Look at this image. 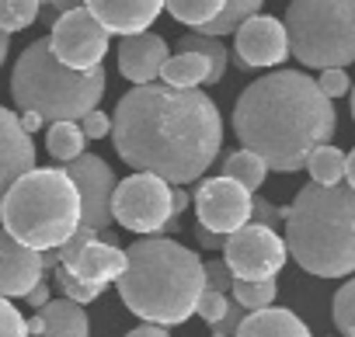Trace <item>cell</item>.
Masks as SVG:
<instances>
[{"label":"cell","mask_w":355,"mask_h":337,"mask_svg":"<svg viewBox=\"0 0 355 337\" xmlns=\"http://www.w3.org/2000/svg\"><path fill=\"white\" fill-rule=\"evenodd\" d=\"M115 153L139 174L189 185L209 171L223 146V118L199 87L143 84L122 94L112 115Z\"/></svg>","instance_id":"6da1fadb"},{"label":"cell","mask_w":355,"mask_h":337,"mask_svg":"<svg viewBox=\"0 0 355 337\" xmlns=\"http://www.w3.org/2000/svg\"><path fill=\"white\" fill-rule=\"evenodd\" d=\"M338 129L331 98L300 70H275L251 80L234 104V132L268 171L293 174Z\"/></svg>","instance_id":"7a4b0ae2"},{"label":"cell","mask_w":355,"mask_h":337,"mask_svg":"<svg viewBox=\"0 0 355 337\" xmlns=\"http://www.w3.org/2000/svg\"><path fill=\"white\" fill-rule=\"evenodd\" d=\"M115 285L129 313L153 327H174L196 313L206 292V264L185 244L143 237L125 251V271Z\"/></svg>","instance_id":"3957f363"},{"label":"cell","mask_w":355,"mask_h":337,"mask_svg":"<svg viewBox=\"0 0 355 337\" xmlns=\"http://www.w3.org/2000/svg\"><path fill=\"white\" fill-rule=\"evenodd\" d=\"M279 212L286 223L289 257L303 271L317 278H341L355 271V188L310 181Z\"/></svg>","instance_id":"277c9868"},{"label":"cell","mask_w":355,"mask_h":337,"mask_svg":"<svg viewBox=\"0 0 355 337\" xmlns=\"http://www.w3.org/2000/svg\"><path fill=\"white\" fill-rule=\"evenodd\" d=\"M108 73L105 66L94 70H70L53 56L49 35L35 39L11 70V98L21 111L42 115V122H80L98 108L105 98Z\"/></svg>","instance_id":"5b68a950"},{"label":"cell","mask_w":355,"mask_h":337,"mask_svg":"<svg viewBox=\"0 0 355 337\" xmlns=\"http://www.w3.org/2000/svg\"><path fill=\"white\" fill-rule=\"evenodd\" d=\"M0 219L25 247L60 251L80 226V192L63 167H35L8 192Z\"/></svg>","instance_id":"8992f818"},{"label":"cell","mask_w":355,"mask_h":337,"mask_svg":"<svg viewBox=\"0 0 355 337\" xmlns=\"http://www.w3.org/2000/svg\"><path fill=\"white\" fill-rule=\"evenodd\" d=\"M289 53L310 70H345L355 63V0H289Z\"/></svg>","instance_id":"52a82bcc"},{"label":"cell","mask_w":355,"mask_h":337,"mask_svg":"<svg viewBox=\"0 0 355 337\" xmlns=\"http://www.w3.org/2000/svg\"><path fill=\"white\" fill-rule=\"evenodd\" d=\"M112 219L129 233H157L174 219V188L157 174H129L112 199Z\"/></svg>","instance_id":"ba28073f"},{"label":"cell","mask_w":355,"mask_h":337,"mask_svg":"<svg viewBox=\"0 0 355 337\" xmlns=\"http://www.w3.org/2000/svg\"><path fill=\"white\" fill-rule=\"evenodd\" d=\"M223 261H227L234 282H268V278H275V271L286 268L289 247L275 230L248 223L244 230L227 237Z\"/></svg>","instance_id":"9c48e42d"},{"label":"cell","mask_w":355,"mask_h":337,"mask_svg":"<svg viewBox=\"0 0 355 337\" xmlns=\"http://www.w3.org/2000/svg\"><path fill=\"white\" fill-rule=\"evenodd\" d=\"M49 46H53V56L70 66V70H94L105 63V53H108V32L101 28V21L80 4L67 15H60L53 21V32H49Z\"/></svg>","instance_id":"30bf717a"},{"label":"cell","mask_w":355,"mask_h":337,"mask_svg":"<svg viewBox=\"0 0 355 337\" xmlns=\"http://www.w3.org/2000/svg\"><path fill=\"white\" fill-rule=\"evenodd\" d=\"M63 171L73 178L77 192H80V233L94 237L101 230H108L112 223V199H115V171L94 153H84L77 160H70Z\"/></svg>","instance_id":"8fae6325"},{"label":"cell","mask_w":355,"mask_h":337,"mask_svg":"<svg viewBox=\"0 0 355 337\" xmlns=\"http://www.w3.org/2000/svg\"><path fill=\"white\" fill-rule=\"evenodd\" d=\"M251 212H254V195L230 181V178H209L196 188V216H199V226L220 233V237H230L237 230H244L251 223Z\"/></svg>","instance_id":"7c38bea8"},{"label":"cell","mask_w":355,"mask_h":337,"mask_svg":"<svg viewBox=\"0 0 355 337\" xmlns=\"http://www.w3.org/2000/svg\"><path fill=\"white\" fill-rule=\"evenodd\" d=\"M60 264L56 268H67L73 278L87 282V285H108V282H119L122 271H125V251L115 247V237H87V233H73L60 251Z\"/></svg>","instance_id":"4fadbf2b"},{"label":"cell","mask_w":355,"mask_h":337,"mask_svg":"<svg viewBox=\"0 0 355 337\" xmlns=\"http://www.w3.org/2000/svg\"><path fill=\"white\" fill-rule=\"evenodd\" d=\"M234 53L244 70H265L279 66L289 56V35L286 25L272 15H254L234 32Z\"/></svg>","instance_id":"5bb4252c"},{"label":"cell","mask_w":355,"mask_h":337,"mask_svg":"<svg viewBox=\"0 0 355 337\" xmlns=\"http://www.w3.org/2000/svg\"><path fill=\"white\" fill-rule=\"evenodd\" d=\"M46 261L42 251L25 247L0 226V295L4 299H25L42 282Z\"/></svg>","instance_id":"9a60e30c"},{"label":"cell","mask_w":355,"mask_h":337,"mask_svg":"<svg viewBox=\"0 0 355 337\" xmlns=\"http://www.w3.org/2000/svg\"><path fill=\"white\" fill-rule=\"evenodd\" d=\"M28 171H35V143L21 129V118L0 104V206Z\"/></svg>","instance_id":"2e32d148"},{"label":"cell","mask_w":355,"mask_h":337,"mask_svg":"<svg viewBox=\"0 0 355 337\" xmlns=\"http://www.w3.org/2000/svg\"><path fill=\"white\" fill-rule=\"evenodd\" d=\"M84 8L101 21L108 35H143L160 18L164 0H84Z\"/></svg>","instance_id":"e0dca14e"},{"label":"cell","mask_w":355,"mask_h":337,"mask_svg":"<svg viewBox=\"0 0 355 337\" xmlns=\"http://www.w3.org/2000/svg\"><path fill=\"white\" fill-rule=\"evenodd\" d=\"M167 42L164 35L157 32H143V35H129L122 39L119 46V73L132 84V87H143V84H153L167 63Z\"/></svg>","instance_id":"ac0fdd59"},{"label":"cell","mask_w":355,"mask_h":337,"mask_svg":"<svg viewBox=\"0 0 355 337\" xmlns=\"http://www.w3.org/2000/svg\"><path fill=\"white\" fill-rule=\"evenodd\" d=\"M234 337H310V327L293 313V309H258V313H248L237 327Z\"/></svg>","instance_id":"d6986e66"},{"label":"cell","mask_w":355,"mask_h":337,"mask_svg":"<svg viewBox=\"0 0 355 337\" xmlns=\"http://www.w3.org/2000/svg\"><path fill=\"white\" fill-rule=\"evenodd\" d=\"M39 316H42L39 337H91V320L84 306L73 299H49V306H42Z\"/></svg>","instance_id":"ffe728a7"},{"label":"cell","mask_w":355,"mask_h":337,"mask_svg":"<svg viewBox=\"0 0 355 337\" xmlns=\"http://www.w3.org/2000/svg\"><path fill=\"white\" fill-rule=\"evenodd\" d=\"M160 80H164L167 87L192 91V87H199V84L209 80V63H206V56H199V53H178V56H171V60L164 63Z\"/></svg>","instance_id":"44dd1931"},{"label":"cell","mask_w":355,"mask_h":337,"mask_svg":"<svg viewBox=\"0 0 355 337\" xmlns=\"http://www.w3.org/2000/svg\"><path fill=\"white\" fill-rule=\"evenodd\" d=\"M265 174H268V163H265L258 153L244 149V146L223 160V178H230V181L244 185L248 192L261 188V185H265Z\"/></svg>","instance_id":"7402d4cb"},{"label":"cell","mask_w":355,"mask_h":337,"mask_svg":"<svg viewBox=\"0 0 355 337\" xmlns=\"http://www.w3.org/2000/svg\"><path fill=\"white\" fill-rule=\"evenodd\" d=\"M164 8L174 21H182L189 28H206L209 21H216L227 8V0H164Z\"/></svg>","instance_id":"603a6c76"},{"label":"cell","mask_w":355,"mask_h":337,"mask_svg":"<svg viewBox=\"0 0 355 337\" xmlns=\"http://www.w3.org/2000/svg\"><path fill=\"white\" fill-rule=\"evenodd\" d=\"M84 143L87 136L80 132L77 122H53L49 132H46V149L53 160H63V167L77 156H84Z\"/></svg>","instance_id":"cb8c5ba5"},{"label":"cell","mask_w":355,"mask_h":337,"mask_svg":"<svg viewBox=\"0 0 355 337\" xmlns=\"http://www.w3.org/2000/svg\"><path fill=\"white\" fill-rule=\"evenodd\" d=\"M178 49H182V53H199V56H206V63H209V80H206V84H220V80H223L230 53H227V46H223L220 39H209V35L192 32V35H182V39H178Z\"/></svg>","instance_id":"d4e9b609"},{"label":"cell","mask_w":355,"mask_h":337,"mask_svg":"<svg viewBox=\"0 0 355 337\" xmlns=\"http://www.w3.org/2000/svg\"><path fill=\"white\" fill-rule=\"evenodd\" d=\"M345 167H348V153H341L338 146H317L306 160V171L313 178V185H341L345 181Z\"/></svg>","instance_id":"484cf974"},{"label":"cell","mask_w":355,"mask_h":337,"mask_svg":"<svg viewBox=\"0 0 355 337\" xmlns=\"http://www.w3.org/2000/svg\"><path fill=\"white\" fill-rule=\"evenodd\" d=\"M261 4H265V0H227L223 15H220L216 21H209L206 28H199V35L220 39V35H227V32H237V28L248 21V18L261 15Z\"/></svg>","instance_id":"4316f807"},{"label":"cell","mask_w":355,"mask_h":337,"mask_svg":"<svg viewBox=\"0 0 355 337\" xmlns=\"http://www.w3.org/2000/svg\"><path fill=\"white\" fill-rule=\"evenodd\" d=\"M39 11H42L39 0H0V28L8 35H15V32L35 25Z\"/></svg>","instance_id":"83f0119b"},{"label":"cell","mask_w":355,"mask_h":337,"mask_svg":"<svg viewBox=\"0 0 355 337\" xmlns=\"http://www.w3.org/2000/svg\"><path fill=\"white\" fill-rule=\"evenodd\" d=\"M275 278H268V282H234V302L241 306V309H251V313H258V309H268L272 306V299H275Z\"/></svg>","instance_id":"f1b7e54d"},{"label":"cell","mask_w":355,"mask_h":337,"mask_svg":"<svg viewBox=\"0 0 355 337\" xmlns=\"http://www.w3.org/2000/svg\"><path fill=\"white\" fill-rule=\"evenodd\" d=\"M331 316H334V327H338L345 337H355V278L338 289L334 306H331Z\"/></svg>","instance_id":"f546056e"},{"label":"cell","mask_w":355,"mask_h":337,"mask_svg":"<svg viewBox=\"0 0 355 337\" xmlns=\"http://www.w3.org/2000/svg\"><path fill=\"white\" fill-rule=\"evenodd\" d=\"M56 285L63 289V299H73V302H91V299H98L105 289L101 285H87V282H80V278H73L67 268H56Z\"/></svg>","instance_id":"4dcf8cb0"},{"label":"cell","mask_w":355,"mask_h":337,"mask_svg":"<svg viewBox=\"0 0 355 337\" xmlns=\"http://www.w3.org/2000/svg\"><path fill=\"white\" fill-rule=\"evenodd\" d=\"M196 313H199L209 327H216V323H223V316L230 313V299H227L223 292H216V289H206L202 299H199V306H196Z\"/></svg>","instance_id":"1f68e13d"},{"label":"cell","mask_w":355,"mask_h":337,"mask_svg":"<svg viewBox=\"0 0 355 337\" xmlns=\"http://www.w3.org/2000/svg\"><path fill=\"white\" fill-rule=\"evenodd\" d=\"M0 337H32L28 334V320L15 309L11 299L0 295Z\"/></svg>","instance_id":"d6a6232c"},{"label":"cell","mask_w":355,"mask_h":337,"mask_svg":"<svg viewBox=\"0 0 355 337\" xmlns=\"http://www.w3.org/2000/svg\"><path fill=\"white\" fill-rule=\"evenodd\" d=\"M317 87L334 101V98H345V94L352 91V80H348V73H345V70H320Z\"/></svg>","instance_id":"836d02e7"},{"label":"cell","mask_w":355,"mask_h":337,"mask_svg":"<svg viewBox=\"0 0 355 337\" xmlns=\"http://www.w3.org/2000/svg\"><path fill=\"white\" fill-rule=\"evenodd\" d=\"M206 289H216V292H234V275H230V268H227V261H209L206 264Z\"/></svg>","instance_id":"e575fe53"},{"label":"cell","mask_w":355,"mask_h":337,"mask_svg":"<svg viewBox=\"0 0 355 337\" xmlns=\"http://www.w3.org/2000/svg\"><path fill=\"white\" fill-rule=\"evenodd\" d=\"M77 125H80V132H84L87 139H105V136H112V118H108L105 111H98V108H94L91 115H84Z\"/></svg>","instance_id":"d590c367"},{"label":"cell","mask_w":355,"mask_h":337,"mask_svg":"<svg viewBox=\"0 0 355 337\" xmlns=\"http://www.w3.org/2000/svg\"><path fill=\"white\" fill-rule=\"evenodd\" d=\"M251 223H258V226H268V230H275V226L282 223V212H279V206H272L268 199L254 195V212H251Z\"/></svg>","instance_id":"8d00e7d4"},{"label":"cell","mask_w":355,"mask_h":337,"mask_svg":"<svg viewBox=\"0 0 355 337\" xmlns=\"http://www.w3.org/2000/svg\"><path fill=\"white\" fill-rule=\"evenodd\" d=\"M196 240H199L206 251H223V244H227V237H220V233H213V230H206V226H196Z\"/></svg>","instance_id":"74e56055"},{"label":"cell","mask_w":355,"mask_h":337,"mask_svg":"<svg viewBox=\"0 0 355 337\" xmlns=\"http://www.w3.org/2000/svg\"><path fill=\"white\" fill-rule=\"evenodd\" d=\"M25 302H28V306H35V309L49 306V285H46V282H39V285H35V289L25 295Z\"/></svg>","instance_id":"f35d334b"},{"label":"cell","mask_w":355,"mask_h":337,"mask_svg":"<svg viewBox=\"0 0 355 337\" xmlns=\"http://www.w3.org/2000/svg\"><path fill=\"white\" fill-rule=\"evenodd\" d=\"M18 118H21V129H25L28 136H32V132H39V129L46 125V122H42V115H35V111H21Z\"/></svg>","instance_id":"ab89813d"},{"label":"cell","mask_w":355,"mask_h":337,"mask_svg":"<svg viewBox=\"0 0 355 337\" xmlns=\"http://www.w3.org/2000/svg\"><path fill=\"white\" fill-rule=\"evenodd\" d=\"M125 337H171L164 327H153V323H146V327H136V330H129Z\"/></svg>","instance_id":"60d3db41"},{"label":"cell","mask_w":355,"mask_h":337,"mask_svg":"<svg viewBox=\"0 0 355 337\" xmlns=\"http://www.w3.org/2000/svg\"><path fill=\"white\" fill-rule=\"evenodd\" d=\"M185 209H189V192L178 188V192H174V216H182Z\"/></svg>","instance_id":"b9f144b4"},{"label":"cell","mask_w":355,"mask_h":337,"mask_svg":"<svg viewBox=\"0 0 355 337\" xmlns=\"http://www.w3.org/2000/svg\"><path fill=\"white\" fill-rule=\"evenodd\" d=\"M80 4H84V0H56V4H53V11H56V18H60V15H67V11L80 8Z\"/></svg>","instance_id":"7bdbcfd3"},{"label":"cell","mask_w":355,"mask_h":337,"mask_svg":"<svg viewBox=\"0 0 355 337\" xmlns=\"http://www.w3.org/2000/svg\"><path fill=\"white\" fill-rule=\"evenodd\" d=\"M345 181H348V188H355V149L348 153V167H345Z\"/></svg>","instance_id":"ee69618b"},{"label":"cell","mask_w":355,"mask_h":337,"mask_svg":"<svg viewBox=\"0 0 355 337\" xmlns=\"http://www.w3.org/2000/svg\"><path fill=\"white\" fill-rule=\"evenodd\" d=\"M8 49H11V35L0 28V66H4V60H8Z\"/></svg>","instance_id":"f6af8a7d"},{"label":"cell","mask_w":355,"mask_h":337,"mask_svg":"<svg viewBox=\"0 0 355 337\" xmlns=\"http://www.w3.org/2000/svg\"><path fill=\"white\" fill-rule=\"evenodd\" d=\"M28 334H35V337L42 334V316H39V313H35V316L28 320Z\"/></svg>","instance_id":"bcb514c9"},{"label":"cell","mask_w":355,"mask_h":337,"mask_svg":"<svg viewBox=\"0 0 355 337\" xmlns=\"http://www.w3.org/2000/svg\"><path fill=\"white\" fill-rule=\"evenodd\" d=\"M39 4H42V8H53V4H56V0H39Z\"/></svg>","instance_id":"7dc6e473"},{"label":"cell","mask_w":355,"mask_h":337,"mask_svg":"<svg viewBox=\"0 0 355 337\" xmlns=\"http://www.w3.org/2000/svg\"><path fill=\"white\" fill-rule=\"evenodd\" d=\"M352 118H355V91H352Z\"/></svg>","instance_id":"c3c4849f"},{"label":"cell","mask_w":355,"mask_h":337,"mask_svg":"<svg viewBox=\"0 0 355 337\" xmlns=\"http://www.w3.org/2000/svg\"><path fill=\"white\" fill-rule=\"evenodd\" d=\"M213 337H220V334H213Z\"/></svg>","instance_id":"681fc988"}]
</instances>
